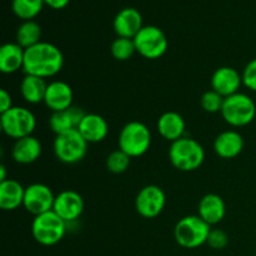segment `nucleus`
<instances>
[{
  "label": "nucleus",
  "mask_w": 256,
  "mask_h": 256,
  "mask_svg": "<svg viewBox=\"0 0 256 256\" xmlns=\"http://www.w3.org/2000/svg\"><path fill=\"white\" fill-rule=\"evenodd\" d=\"M110 52H112L114 59L119 60V62H126V60H129L130 58L136 52L134 39L118 36L116 39L112 42Z\"/></svg>",
  "instance_id": "27"
},
{
  "label": "nucleus",
  "mask_w": 256,
  "mask_h": 256,
  "mask_svg": "<svg viewBox=\"0 0 256 256\" xmlns=\"http://www.w3.org/2000/svg\"><path fill=\"white\" fill-rule=\"evenodd\" d=\"M242 85L252 92H256V58L246 64L242 74Z\"/></svg>",
  "instance_id": "31"
},
{
  "label": "nucleus",
  "mask_w": 256,
  "mask_h": 256,
  "mask_svg": "<svg viewBox=\"0 0 256 256\" xmlns=\"http://www.w3.org/2000/svg\"><path fill=\"white\" fill-rule=\"evenodd\" d=\"M220 112L222 119L232 126H246L255 119L256 105L249 95L236 92L232 96L225 98Z\"/></svg>",
  "instance_id": "6"
},
{
  "label": "nucleus",
  "mask_w": 256,
  "mask_h": 256,
  "mask_svg": "<svg viewBox=\"0 0 256 256\" xmlns=\"http://www.w3.org/2000/svg\"><path fill=\"white\" fill-rule=\"evenodd\" d=\"M44 2L45 5L50 6L52 9L60 10V9H64L65 6H68L70 0H44Z\"/></svg>",
  "instance_id": "33"
},
{
  "label": "nucleus",
  "mask_w": 256,
  "mask_h": 256,
  "mask_svg": "<svg viewBox=\"0 0 256 256\" xmlns=\"http://www.w3.org/2000/svg\"><path fill=\"white\" fill-rule=\"evenodd\" d=\"M2 130L6 136L19 140L30 136L36 128V119L26 108L12 106L0 116Z\"/></svg>",
  "instance_id": "7"
},
{
  "label": "nucleus",
  "mask_w": 256,
  "mask_h": 256,
  "mask_svg": "<svg viewBox=\"0 0 256 256\" xmlns=\"http://www.w3.org/2000/svg\"><path fill=\"white\" fill-rule=\"evenodd\" d=\"M42 28L34 20H26L16 30V42L22 49H29L42 42Z\"/></svg>",
  "instance_id": "25"
},
{
  "label": "nucleus",
  "mask_w": 256,
  "mask_h": 256,
  "mask_svg": "<svg viewBox=\"0 0 256 256\" xmlns=\"http://www.w3.org/2000/svg\"><path fill=\"white\" fill-rule=\"evenodd\" d=\"M84 206V199L79 192L74 190H64L55 196L52 210L65 222H72L82 216Z\"/></svg>",
  "instance_id": "12"
},
{
  "label": "nucleus",
  "mask_w": 256,
  "mask_h": 256,
  "mask_svg": "<svg viewBox=\"0 0 256 256\" xmlns=\"http://www.w3.org/2000/svg\"><path fill=\"white\" fill-rule=\"evenodd\" d=\"M88 152V142L78 129L62 132L55 136L54 154L64 164H76L82 162Z\"/></svg>",
  "instance_id": "8"
},
{
  "label": "nucleus",
  "mask_w": 256,
  "mask_h": 256,
  "mask_svg": "<svg viewBox=\"0 0 256 256\" xmlns=\"http://www.w3.org/2000/svg\"><path fill=\"white\" fill-rule=\"evenodd\" d=\"M142 26V16L135 8H124L114 19V30L119 38L134 39Z\"/></svg>",
  "instance_id": "15"
},
{
  "label": "nucleus",
  "mask_w": 256,
  "mask_h": 256,
  "mask_svg": "<svg viewBox=\"0 0 256 256\" xmlns=\"http://www.w3.org/2000/svg\"><path fill=\"white\" fill-rule=\"evenodd\" d=\"M78 130L86 140L88 144H96L106 138L109 132V125L102 115L92 112V114H85L78 126Z\"/></svg>",
  "instance_id": "16"
},
{
  "label": "nucleus",
  "mask_w": 256,
  "mask_h": 256,
  "mask_svg": "<svg viewBox=\"0 0 256 256\" xmlns=\"http://www.w3.org/2000/svg\"><path fill=\"white\" fill-rule=\"evenodd\" d=\"M119 149L130 158L142 156L152 145V132L142 122H130L122 129L119 134Z\"/></svg>",
  "instance_id": "5"
},
{
  "label": "nucleus",
  "mask_w": 256,
  "mask_h": 256,
  "mask_svg": "<svg viewBox=\"0 0 256 256\" xmlns=\"http://www.w3.org/2000/svg\"><path fill=\"white\" fill-rule=\"evenodd\" d=\"M212 226L199 215L184 216L174 228V238L178 245L185 249H196L206 244Z\"/></svg>",
  "instance_id": "3"
},
{
  "label": "nucleus",
  "mask_w": 256,
  "mask_h": 256,
  "mask_svg": "<svg viewBox=\"0 0 256 256\" xmlns=\"http://www.w3.org/2000/svg\"><path fill=\"white\" fill-rule=\"evenodd\" d=\"M66 224L54 210L36 215L32 222V238L42 246L56 245L65 236Z\"/></svg>",
  "instance_id": "4"
},
{
  "label": "nucleus",
  "mask_w": 256,
  "mask_h": 256,
  "mask_svg": "<svg viewBox=\"0 0 256 256\" xmlns=\"http://www.w3.org/2000/svg\"><path fill=\"white\" fill-rule=\"evenodd\" d=\"M12 108V95L10 92H8L5 89L0 90V112H5L9 109Z\"/></svg>",
  "instance_id": "32"
},
{
  "label": "nucleus",
  "mask_w": 256,
  "mask_h": 256,
  "mask_svg": "<svg viewBox=\"0 0 256 256\" xmlns=\"http://www.w3.org/2000/svg\"><path fill=\"white\" fill-rule=\"evenodd\" d=\"M6 179V168H5L4 165H0V182H4V180Z\"/></svg>",
  "instance_id": "34"
},
{
  "label": "nucleus",
  "mask_w": 256,
  "mask_h": 256,
  "mask_svg": "<svg viewBox=\"0 0 256 256\" xmlns=\"http://www.w3.org/2000/svg\"><path fill=\"white\" fill-rule=\"evenodd\" d=\"M130 162H132V158L125 154L122 150L118 149L110 152L109 156L106 158V168L112 174H122L129 169Z\"/></svg>",
  "instance_id": "28"
},
{
  "label": "nucleus",
  "mask_w": 256,
  "mask_h": 256,
  "mask_svg": "<svg viewBox=\"0 0 256 256\" xmlns=\"http://www.w3.org/2000/svg\"><path fill=\"white\" fill-rule=\"evenodd\" d=\"M206 244L209 245L212 249L222 250L228 246V244H229V236H228V234L224 230L212 229L209 238H208Z\"/></svg>",
  "instance_id": "30"
},
{
  "label": "nucleus",
  "mask_w": 256,
  "mask_h": 256,
  "mask_svg": "<svg viewBox=\"0 0 256 256\" xmlns=\"http://www.w3.org/2000/svg\"><path fill=\"white\" fill-rule=\"evenodd\" d=\"M242 85V78L236 69L230 66H222L214 72L212 76V89L222 98L232 96L239 92Z\"/></svg>",
  "instance_id": "13"
},
{
  "label": "nucleus",
  "mask_w": 256,
  "mask_h": 256,
  "mask_svg": "<svg viewBox=\"0 0 256 256\" xmlns=\"http://www.w3.org/2000/svg\"><path fill=\"white\" fill-rule=\"evenodd\" d=\"M72 98H74V94H72V86L65 82L55 80L48 84L44 104L52 112H62L72 106Z\"/></svg>",
  "instance_id": "14"
},
{
  "label": "nucleus",
  "mask_w": 256,
  "mask_h": 256,
  "mask_svg": "<svg viewBox=\"0 0 256 256\" xmlns=\"http://www.w3.org/2000/svg\"><path fill=\"white\" fill-rule=\"evenodd\" d=\"M55 202V195L48 185L35 182L25 188L24 204L28 212L32 214L34 216L52 210Z\"/></svg>",
  "instance_id": "11"
},
{
  "label": "nucleus",
  "mask_w": 256,
  "mask_h": 256,
  "mask_svg": "<svg viewBox=\"0 0 256 256\" xmlns=\"http://www.w3.org/2000/svg\"><path fill=\"white\" fill-rule=\"evenodd\" d=\"M156 128L159 134L165 140L174 142L184 138L186 124H185L184 118L179 112H166L158 119Z\"/></svg>",
  "instance_id": "20"
},
{
  "label": "nucleus",
  "mask_w": 256,
  "mask_h": 256,
  "mask_svg": "<svg viewBox=\"0 0 256 256\" xmlns=\"http://www.w3.org/2000/svg\"><path fill=\"white\" fill-rule=\"evenodd\" d=\"M225 214H226V205L220 195L206 194L200 200L198 215L210 226L222 222Z\"/></svg>",
  "instance_id": "17"
},
{
  "label": "nucleus",
  "mask_w": 256,
  "mask_h": 256,
  "mask_svg": "<svg viewBox=\"0 0 256 256\" xmlns=\"http://www.w3.org/2000/svg\"><path fill=\"white\" fill-rule=\"evenodd\" d=\"M48 84L45 79L34 75H26L22 78L20 82V92L24 100L29 104H40L44 102L45 94H46Z\"/></svg>",
  "instance_id": "24"
},
{
  "label": "nucleus",
  "mask_w": 256,
  "mask_h": 256,
  "mask_svg": "<svg viewBox=\"0 0 256 256\" xmlns=\"http://www.w3.org/2000/svg\"><path fill=\"white\" fill-rule=\"evenodd\" d=\"M25 49L18 42H6L0 48V72L14 74L24 68Z\"/></svg>",
  "instance_id": "23"
},
{
  "label": "nucleus",
  "mask_w": 256,
  "mask_h": 256,
  "mask_svg": "<svg viewBox=\"0 0 256 256\" xmlns=\"http://www.w3.org/2000/svg\"><path fill=\"white\" fill-rule=\"evenodd\" d=\"M44 4V0H12V9L19 19L26 22L38 16L42 10Z\"/></svg>",
  "instance_id": "26"
},
{
  "label": "nucleus",
  "mask_w": 256,
  "mask_h": 256,
  "mask_svg": "<svg viewBox=\"0 0 256 256\" xmlns=\"http://www.w3.org/2000/svg\"><path fill=\"white\" fill-rule=\"evenodd\" d=\"M169 159L172 166L180 172H194L205 160V150L199 142L192 138H182L172 142Z\"/></svg>",
  "instance_id": "2"
},
{
  "label": "nucleus",
  "mask_w": 256,
  "mask_h": 256,
  "mask_svg": "<svg viewBox=\"0 0 256 256\" xmlns=\"http://www.w3.org/2000/svg\"><path fill=\"white\" fill-rule=\"evenodd\" d=\"M134 44L136 52H139L145 59L150 60L162 58L169 46L165 32L154 25L142 26V29L134 38Z\"/></svg>",
  "instance_id": "9"
},
{
  "label": "nucleus",
  "mask_w": 256,
  "mask_h": 256,
  "mask_svg": "<svg viewBox=\"0 0 256 256\" xmlns=\"http://www.w3.org/2000/svg\"><path fill=\"white\" fill-rule=\"evenodd\" d=\"M224 99L222 95L218 94L215 90H208L202 94V99H200V105L204 109V112H210V114H215V112H222V104H224Z\"/></svg>",
  "instance_id": "29"
},
{
  "label": "nucleus",
  "mask_w": 256,
  "mask_h": 256,
  "mask_svg": "<svg viewBox=\"0 0 256 256\" xmlns=\"http://www.w3.org/2000/svg\"><path fill=\"white\" fill-rule=\"evenodd\" d=\"M40 155H42V144L39 139L32 135L15 140V144L12 145V156L18 164H32L39 159Z\"/></svg>",
  "instance_id": "21"
},
{
  "label": "nucleus",
  "mask_w": 256,
  "mask_h": 256,
  "mask_svg": "<svg viewBox=\"0 0 256 256\" xmlns=\"http://www.w3.org/2000/svg\"><path fill=\"white\" fill-rule=\"evenodd\" d=\"M244 149V139L235 130L220 132L214 140V152L222 159H234Z\"/></svg>",
  "instance_id": "18"
},
{
  "label": "nucleus",
  "mask_w": 256,
  "mask_h": 256,
  "mask_svg": "<svg viewBox=\"0 0 256 256\" xmlns=\"http://www.w3.org/2000/svg\"><path fill=\"white\" fill-rule=\"evenodd\" d=\"M25 188L14 179L0 182V209L12 212L24 204Z\"/></svg>",
  "instance_id": "22"
},
{
  "label": "nucleus",
  "mask_w": 256,
  "mask_h": 256,
  "mask_svg": "<svg viewBox=\"0 0 256 256\" xmlns=\"http://www.w3.org/2000/svg\"><path fill=\"white\" fill-rule=\"evenodd\" d=\"M85 114L86 112L78 106H70L69 109L62 110V112H52L49 119L50 129L56 135L78 129Z\"/></svg>",
  "instance_id": "19"
},
{
  "label": "nucleus",
  "mask_w": 256,
  "mask_h": 256,
  "mask_svg": "<svg viewBox=\"0 0 256 256\" xmlns=\"http://www.w3.org/2000/svg\"><path fill=\"white\" fill-rule=\"evenodd\" d=\"M64 65V55L54 44L40 42L34 46L25 49L24 72L45 79L55 76Z\"/></svg>",
  "instance_id": "1"
},
{
  "label": "nucleus",
  "mask_w": 256,
  "mask_h": 256,
  "mask_svg": "<svg viewBox=\"0 0 256 256\" xmlns=\"http://www.w3.org/2000/svg\"><path fill=\"white\" fill-rule=\"evenodd\" d=\"M166 204V195L158 185H146L142 188L135 199V209L140 216L154 219L160 215Z\"/></svg>",
  "instance_id": "10"
}]
</instances>
